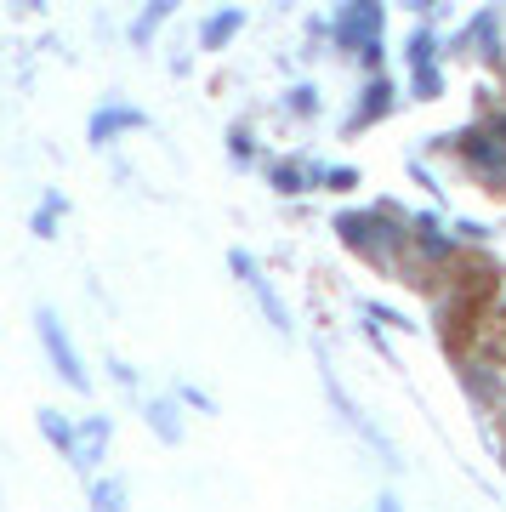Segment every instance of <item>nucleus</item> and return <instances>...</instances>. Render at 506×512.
Listing matches in <instances>:
<instances>
[{"label": "nucleus", "mask_w": 506, "mask_h": 512, "mask_svg": "<svg viewBox=\"0 0 506 512\" xmlns=\"http://www.w3.org/2000/svg\"><path fill=\"white\" fill-rule=\"evenodd\" d=\"M387 103H393V80H370V86H364V103L359 109H353V120H347V126H370V120H376V114H387Z\"/></svg>", "instance_id": "nucleus-6"}, {"label": "nucleus", "mask_w": 506, "mask_h": 512, "mask_svg": "<svg viewBox=\"0 0 506 512\" xmlns=\"http://www.w3.org/2000/svg\"><path fill=\"white\" fill-rule=\"evenodd\" d=\"M376 512H398V501H393V495H381V507Z\"/></svg>", "instance_id": "nucleus-15"}, {"label": "nucleus", "mask_w": 506, "mask_h": 512, "mask_svg": "<svg viewBox=\"0 0 506 512\" xmlns=\"http://www.w3.org/2000/svg\"><path fill=\"white\" fill-rule=\"evenodd\" d=\"M455 154L489 194H506V137L495 126H472L455 137Z\"/></svg>", "instance_id": "nucleus-2"}, {"label": "nucleus", "mask_w": 506, "mask_h": 512, "mask_svg": "<svg viewBox=\"0 0 506 512\" xmlns=\"http://www.w3.org/2000/svg\"><path fill=\"white\" fill-rule=\"evenodd\" d=\"M160 18H165V6H148V12H143V23H137L131 35H137V40H148V29H154V23H160Z\"/></svg>", "instance_id": "nucleus-14"}, {"label": "nucleus", "mask_w": 506, "mask_h": 512, "mask_svg": "<svg viewBox=\"0 0 506 512\" xmlns=\"http://www.w3.org/2000/svg\"><path fill=\"white\" fill-rule=\"evenodd\" d=\"M148 416H154V433H160V439H177L182 433L177 421H171V404H148Z\"/></svg>", "instance_id": "nucleus-12"}, {"label": "nucleus", "mask_w": 506, "mask_h": 512, "mask_svg": "<svg viewBox=\"0 0 506 512\" xmlns=\"http://www.w3.org/2000/svg\"><path fill=\"white\" fill-rule=\"evenodd\" d=\"M40 342H46V353H52V365H57V376H63V382L69 387H91V376H86V365H80V359H74V342L69 336H63V325H57V313L52 308H40Z\"/></svg>", "instance_id": "nucleus-4"}, {"label": "nucleus", "mask_w": 506, "mask_h": 512, "mask_svg": "<svg viewBox=\"0 0 506 512\" xmlns=\"http://www.w3.org/2000/svg\"><path fill=\"white\" fill-rule=\"evenodd\" d=\"M126 126H143V114H137V109H120V103H114V109H103L97 120H91V143H109L114 131H126Z\"/></svg>", "instance_id": "nucleus-7"}, {"label": "nucleus", "mask_w": 506, "mask_h": 512, "mask_svg": "<svg viewBox=\"0 0 506 512\" xmlns=\"http://www.w3.org/2000/svg\"><path fill=\"white\" fill-rule=\"evenodd\" d=\"M103 439H109V421H91V427H80V473H86V467H97Z\"/></svg>", "instance_id": "nucleus-9"}, {"label": "nucleus", "mask_w": 506, "mask_h": 512, "mask_svg": "<svg viewBox=\"0 0 506 512\" xmlns=\"http://www.w3.org/2000/svg\"><path fill=\"white\" fill-rule=\"evenodd\" d=\"M290 109H296V114H313V109H319V92H313V86H296V92H290Z\"/></svg>", "instance_id": "nucleus-13"}, {"label": "nucleus", "mask_w": 506, "mask_h": 512, "mask_svg": "<svg viewBox=\"0 0 506 512\" xmlns=\"http://www.w3.org/2000/svg\"><path fill=\"white\" fill-rule=\"evenodd\" d=\"M91 501H97V512H120V501H126V490H120L114 478H97V484H91Z\"/></svg>", "instance_id": "nucleus-11"}, {"label": "nucleus", "mask_w": 506, "mask_h": 512, "mask_svg": "<svg viewBox=\"0 0 506 512\" xmlns=\"http://www.w3.org/2000/svg\"><path fill=\"white\" fill-rule=\"evenodd\" d=\"M330 35L342 46H353V52H364V63L376 69L381 63V6H342V18L330 23Z\"/></svg>", "instance_id": "nucleus-3"}, {"label": "nucleus", "mask_w": 506, "mask_h": 512, "mask_svg": "<svg viewBox=\"0 0 506 512\" xmlns=\"http://www.w3.org/2000/svg\"><path fill=\"white\" fill-rule=\"evenodd\" d=\"M234 268H239V274H245V285H251V291H256V302L268 308L273 330H290V313H285V302L273 296V285H268V279L256 274V262H251V256H245V251H234Z\"/></svg>", "instance_id": "nucleus-5"}, {"label": "nucleus", "mask_w": 506, "mask_h": 512, "mask_svg": "<svg viewBox=\"0 0 506 512\" xmlns=\"http://www.w3.org/2000/svg\"><path fill=\"white\" fill-rule=\"evenodd\" d=\"M40 427H46V439H52L63 456H74V467H80V444H74V427H69V421L57 416V410H40Z\"/></svg>", "instance_id": "nucleus-8"}, {"label": "nucleus", "mask_w": 506, "mask_h": 512, "mask_svg": "<svg viewBox=\"0 0 506 512\" xmlns=\"http://www.w3.org/2000/svg\"><path fill=\"white\" fill-rule=\"evenodd\" d=\"M239 23H245V12H222V18H211L205 29H199V40H205V46H222V40L234 35Z\"/></svg>", "instance_id": "nucleus-10"}, {"label": "nucleus", "mask_w": 506, "mask_h": 512, "mask_svg": "<svg viewBox=\"0 0 506 512\" xmlns=\"http://www.w3.org/2000/svg\"><path fill=\"white\" fill-rule=\"evenodd\" d=\"M336 228H342V239L353 245L359 256H370V262H381V268H393L398 256H404V245H410V234L398 228V222H387V217H370V211H342L336 217Z\"/></svg>", "instance_id": "nucleus-1"}]
</instances>
